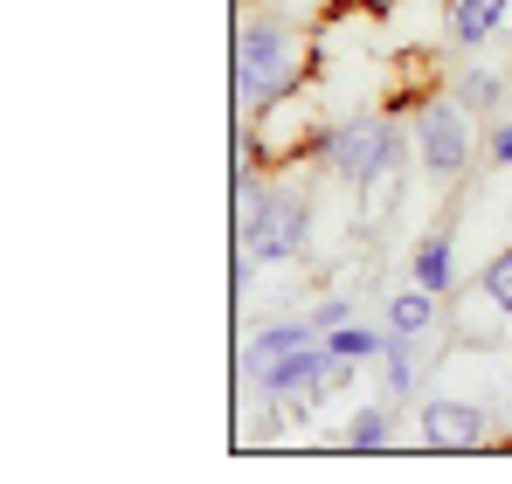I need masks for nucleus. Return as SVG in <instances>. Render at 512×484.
Segmentation results:
<instances>
[{
  "label": "nucleus",
  "mask_w": 512,
  "mask_h": 484,
  "mask_svg": "<svg viewBox=\"0 0 512 484\" xmlns=\"http://www.w3.org/2000/svg\"><path fill=\"white\" fill-rule=\"evenodd\" d=\"M305 77V49H298V28L277 21V14H256L236 35V97L250 111H277Z\"/></svg>",
  "instance_id": "obj_1"
},
{
  "label": "nucleus",
  "mask_w": 512,
  "mask_h": 484,
  "mask_svg": "<svg viewBox=\"0 0 512 484\" xmlns=\"http://www.w3.org/2000/svg\"><path fill=\"white\" fill-rule=\"evenodd\" d=\"M402 153H409V132L395 118H346V125H333L319 139V160L353 187H381L402 166Z\"/></svg>",
  "instance_id": "obj_2"
},
{
  "label": "nucleus",
  "mask_w": 512,
  "mask_h": 484,
  "mask_svg": "<svg viewBox=\"0 0 512 484\" xmlns=\"http://www.w3.org/2000/svg\"><path fill=\"white\" fill-rule=\"evenodd\" d=\"M305 249V194L298 187H263L256 208H243V256L284 263Z\"/></svg>",
  "instance_id": "obj_3"
},
{
  "label": "nucleus",
  "mask_w": 512,
  "mask_h": 484,
  "mask_svg": "<svg viewBox=\"0 0 512 484\" xmlns=\"http://www.w3.org/2000/svg\"><path fill=\"white\" fill-rule=\"evenodd\" d=\"M416 160H423L436 180L464 173V160H471V118H464L457 97H436V104L416 111Z\"/></svg>",
  "instance_id": "obj_4"
},
{
  "label": "nucleus",
  "mask_w": 512,
  "mask_h": 484,
  "mask_svg": "<svg viewBox=\"0 0 512 484\" xmlns=\"http://www.w3.org/2000/svg\"><path fill=\"white\" fill-rule=\"evenodd\" d=\"M485 408L478 402H429L423 408V443L429 450H478L485 443Z\"/></svg>",
  "instance_id": "obj_5"
},
{
  "label": "nucleus",
  "mask_w": 512,
  "mask_h": 484,
  "mask_svg": "<svg viewBox=\"0 0 512 484\" xmlns=\"http://www.w3.org/2000/svg\"><path fill=\"white\" fill-rule=\"evenodd\" d=\"M312 339H319V325H312V319H298V325H263V332L250 339V353H243V367H250V374H263L270 360H284V353H298V346H312Z\"/></svg>",
  "instance_id": "obj_6"
},
{
  "label": "nucleus",
  "mask_w": 512,
  "mask_h": 484,
  "mask_svg": "<svg viewBox=\"0 0 512 484\" xmlns=\"http://www.w3.org/2000/svg\"><path fill=\"white\" fill-rule=\"evenodd\" d=\"M506 7L512 0H450V42H457V49H478V42L506 21Z\"/></svg>",
  "instance_id": "obj_7"
},
{
  "label": "nucleus",
  "mask_w": 512,
  "mask_h": 484,
  "mask_svg": "<svg viewBox=\"0 0 512 484\" xmlns=\"http://www.w3.org/2000/svg\"><path fill=\"white\" fill-rule=\"evenodd\" d=\"M409 270H416V284L436 291V298L450 291V222H436V229L416 242V263H409Z\"/></svg>",
  "instance_id": "obj_8"
},
{
  "label": "nucleus",
  "mask_w": 512,
  "mask_h": 484,
  "mask_svg": "<svg viewBox=\"0 0 512 484\" xmlns=\"http://www.w3.org/2000/svg\"><path fill=\"white\" fill-rule=\"evenodd\" d=\"M319 346H326L333 360H353V367H367V360H381V346H388V325L374 332V325H353V319H346V325H333Z\"/></svg>",
  "instance_id": "obj_9"
},
{
  "label": "nucleus",
  "mask_w": 512,
  "mask_h": 484,
  "mask_svg": "<svg viewBox=\"0 0 512 484\" xmlns=\"http://www.w3.org/2000/svg\"><path fill=\"white\" fill-rule=\"evenodd\" d=\"M429 325H436V291H423V284H409L395 305H388V332H402V339H423Z\"/></svg>",
  "instance_id": "obj_10"
},
{
  "label": "nucleus",
  "mask_w": 512,
  "mask_h": 484,
  "mask_svg": "<svg viewBox=\"0 0 512 484\" xmlns=\"http://www.w3.org/2000/svg\"><path fill=\"white\" fill-rule=\"evenodd\" d=\"M416 339H402V332H388V346H381V374H388V395L395 402H409L416 395V353H409Z\"/></svg>",
  "instance_id": "obj_11"
},
{
  "label": "nucleus",
  "mask_w": 512,
  "mask_h": 484,
  "mask_svg": "<svg viewBox=\"0 0 512 484\" xmlns=\"http://www.w3.org/2000/svg\"><path fill=\"white\" fill-rule=\"evenodd\" d=\"M499 97H506V83L492 77V70H464V77H457V104H464V111H492Z\"/></svg>",
  "instance_id": "obj_12"
},
{
  "label": "nucleus",
  "mask_w": 512,
  "mask_h": 484,
  "mask_svg": "<svg viewBox=\"0 0 512 484\" xmlns=\"http://www.w3.org/2000/svg\"><path fill=\"white\" fill-rule=\"evenodd\" d=\"M346 443L353 450H388L395 436H388V408H360L353 422H346Z\"/></svg>",
  "instance_id": "obj_13"
},
{
  "label": "nucleus",
  "mask_w": 512,
  "mask_h": 484,
  "mask_svg": "<svg viewBox=\"0 0 512 484\" xmlns=\"http://www.w3.org/2000/svg\"><path fill=\"white\" fill-rule=\"evenodd\" d=\"M485 298H492V305L512 319V242L492 256V270H485Z\"/></svg>",
  "instance_id": "obj_14"
},
{
  "label": "nucleus",
  "mask_w": 512,
  "mask_h": 484,
  "mask_svg": "<svg viewBox=\"0 0 512 484\" xmlns=\"http://www.w3.org/2000/svg\"><path fill=\"white\" fill-rule=\"evenodd\" d=\"M305 319L319 325V339H326V332H333V325H346V319H353V305H346V298H326V305H312V312H305Z\"/></svg>",
  "instance_id": "obj_15"
},
{
  "label": "nucleus",
  "mask_w": 512,
  "mask_h": 484,
  "mask_svg": "<svg viewBox=\"0 0 512 484\" xmlns=\"http://www.w3.org/2000/svg\"><path fill=\"white\" fill-rule=\"evenodd\" d=\"M492 160L512 166V125H499V132H492Z\"/></svg>",
  "instance_id": "obj_16"
},
{
  "label": "nucleus",
  "mask_w": 512,
  "mask_h": 484,
  "mask_svg": "<svg viewBox=\"0 0 512 484\" xmlns=\"http://www.w3.org/2000/svg\"><path fill=\"white\" fill-rule=\"evenodd\" d=\"M506 395H512V388H506Z\"/></svg>",
  "instance_id": "obj_17"
}]
</instances>
